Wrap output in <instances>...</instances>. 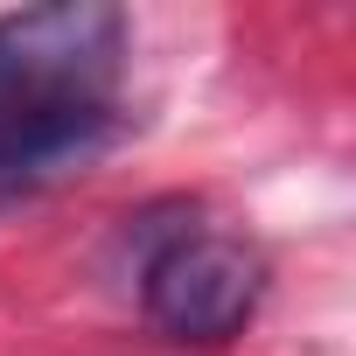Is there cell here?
<instances>
[{"mask_svg": "<svg viewBox=\"0 0 356 356\" xmlns=\"http://www.w3.org/2000/svg\"><path fill=\"white\" fill-rule=\"evenodd\" d=\"M126 56V15L105 0L0 15V147L70 105H112Z\"/></svg>", "mask_w": 356, "mask_h": 356, "instance_id": "cell-1", "label": "cell"}, {"mask_svg": "<svg viewBox=\"0 0 356 356\" xmlns=\"http://www.w3.org/2000/svg\"><path fill=\"white\" fill-rule=\"evenodd\" d=\"M259 293H266V259L245 238L210 231V224L168 231L147 252V266H140V307H147V321L168 342H196V349L231 342L259 314Z\"/></svg>", "mask_w": 356, "mask_h": 356, "instance_id": "cell-2", "label": "cell"}]
</instances>
